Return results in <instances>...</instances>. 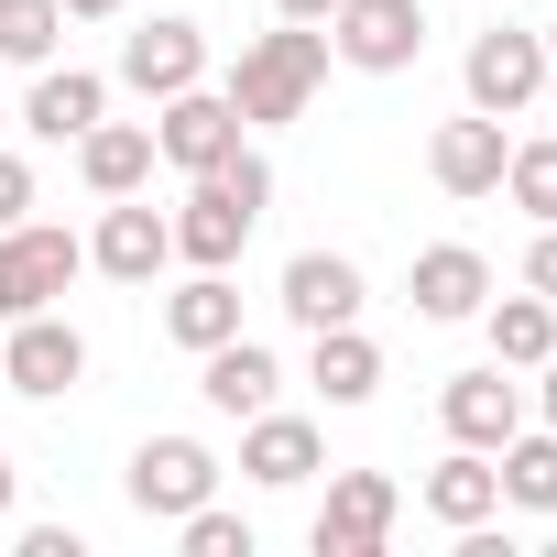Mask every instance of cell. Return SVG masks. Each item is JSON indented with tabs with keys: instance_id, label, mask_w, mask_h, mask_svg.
Listing matches in <instances>:
<instances>
[{
	"instance_id": "obj_13",
	"label": "cell",
	"mask_w": 557,
	"mask_h": 557,
	"mask_svg": "<svg viewBox=\"0 0 557 557\" xmlns=\"http://www.w3.org/2000/svg\"><path fill=\"white\" fill-rule=\"evenodd\" d=\"M481 307H492V262L470 240L416 251V318H481Z\"/></svg>"
},
{
	"instance_id": "obj_6",
	"label": "cell",
	"mask_w": 557,
	"mask_h": 557,
	"mask_svg": "<svg viewBox=\"0 0 557 557\" xmlns=\"http://www.w3.org/2000/svg\"><path fill=\"white\" fill-rule=\"evenodd\" d=\"M470 110H492V121H513L535 88H546V34H481L470 45Z\"/></svg>"
},
{
	"instance_id": "obj_3",
	"label": "cell",
	"mask_w": 557,
	"mask_h": 557,
	"mask_svg": "<svg viewBox=\"0 0 557 557\" xmlns=\"http://www.w3.org/2000/svg\"><path fill=\"white\" fill-rule=\"evenodd\" d=\"M329 45H339L361 77H394V66L426 55V12H416V0H339V12H329Z\"/></svg>"
},
{
	"instance_id": "obj_15",
	"label": "cell",
	"mask_w": 557,
	"mask_h": 557,
	"mask_svg": "<svg viewBox=\"0 0 557 557\" xmlns=\"http://www.w3.org/2000/svg\"><path fill=\"white\" fill-rule=\"evenodd\" d=\"M437 405H448V437H459V448H503V437L524 426V394L503 383V361H492V372H459Z\"/></svg>"
},
{
	"instance_id": "obj_32",
	"label": "cell",
	"mask_w": 557,
	"mask_h": 557,
	"mask_svg": "<svg viewBox=\"0 0 557 557\" xmlns=\"http://www.w3.org/2000/svg\"><path fill=\"white\" fill-rule=\"evenodd\" d=\"M546 426H557V350H546Z\"/></svg>"
},
{
	"instance_id": "obj_8",
	"label": "cell",
	"mask_w": 557,
	"mask_h": 557,
	"mask_svg": "<svg viewBox=\"0 0 557 557\" xmlns=\"http://www.w3.org/2000/svg\"><path fill=\"white\" fill-rule=\"evenodd\" d=\"M208 481H219V459H208L197 437H153V448L132 459V503L164 513V524H186V513L208 503Z\"/></svg>"
},
{
	"instance_id": "obj_14",
	"label": "cell",
	"mask_w": 557,
	"mask_h": 557,
	"mask_svg": "<svg viewBox=\"0 0 557 557\" xmlns=\"http://www.w3.org/2000/svg\"><path fill=\"white\" fill-rule=\"evenodd\" d=\"M285 318H296V329H350V318H361V273H350L339 251H296V262H285Z\"/></svg>"
},
{
	"instance_id": "obj_17",
	"label": "cell",
	"mask_w": 557,
	"mask_h": 557,
	"mask_svg": "<svg viewBox=\"0 0 557 557\" xmlns=\"http://www.w3.org/2000/svg\"><path fill=\"white\" fill-rule=\"evenodd\" d=\"M197 361H208L197 383H208V405H219V416H262V405H273V383H285L262 339H219V350H197Z\"/></svg>"
},
{
	"instance_id": "obj_1",
	"label": "cell",
	"mask_w": 557,
	"mask_h": 557,
	"mask_svg": "<svg viewBox=\"0 0 557 557\" xmlns=\"http://www.w3.org/2000/svg\"><path fill=\"white\" fill-rule=\"evenodd\" d=\"M329 77V34L318 23H285V34H251L240 66H230V110L240 121H296Z\"/></svg>"
},
{
	"instance_id": "obj_31",
	"label": "cell",
	"mask_w": 557,
	"mask_h": 557,
	"mask_svg": "<svg viewBox=\"0 0 557 557\" xmlns=\"http://www.w3.org/2000/svg\"><path fill=\"white\" fill-rule=\"evenodd\" d=\"M66 12H77V23H110V12H121V0H66Z\"/></svg>"
},
{
	"instance_id": "obj_26",
	"label": "cell",
	"mask_w": 557,
	"mask_h": 557,
	"mask_svg": "<svg viewBox=\"0 0 557 557\" xmlns=\"http://www.w3.org/2000/svg\"><path fill=\"white\" fill-rule=\"evenodd\" d=\"M503 186H513V208L557 219V143H513V153H503Z\"/></svg>"
},
{
	"instance_id": "obj_9",
	"label": "cell",
	"mask_w": 557,
	"mask_h": 557,
	"mask_svg": "<svg viewBox=\"0 0 557 557\" xmlns=\"http://www.w3.org/2000/svg\"><path fill=\"white\" fill-rule=\"evenodd\" d=\"M121 77H132L143 99L197 88V77H208V23H153V34H132V45H121Z\"/></svg>"
},
{
	"instance_id": "obj_21",
	"label": "cell",
	"mask_w": 557,
	"mask_h": 557,
	"mask_svg": "<svg viewBox=\"0 0 557 557\" xmlns=\"http://www.w3.org/2000/svg\"><path fill=\"white\" fill-rule=\"evenodd\" d=\"M99 99H110V88H99L88 66H45V77H34V110H23V121H34L45 143H77V132L99 121Z\"/></svg>"
},
{
	"instance_id": "obj_19",
	"label": "cell",
	"mask_w": 557,
	"mask_h": 557,
	"mask_svg": "<svg viewBox=\"0 0 557 557\" xmlns=\"http://www.w3.org/2000/svg\"><path fill=\"white\" fill-rule=\"evenodd\" d=\"M426 513H437V524H492V513H503V470H492L481 448L437 459V470H426Z\"/></svg>"
},
{
	"instance_id": "obj_5",
	"label": "cell",
	"mask_w": 557,
	"mask_h": 557,
	"mask_svg": "<svg viewBox=\"0 0 557 557\" xmlns=\"http://www.w3.org/2000/svg\"><path fill=\"white\" fill-rule=\"evenodd\" d=\"M153 153H164V164H186V175L230 164V153H240V110H230V88H219V99H208V88H175V99H164V121H153Z\"/></svg>"
},
{
	"instance_id": "obj_18",
	"label": "cell",
	"mask_w": 557,
	"mask_h": 557,
	"mask_svg": "<svg viewBox=\"0 0 557 557\" xmlns=\"http://www.w3.org/2000/svg\"><path fill=\"white\" fill-rule=\"evenodd\" d=\"M77 175H88L99 197H132V186L153 175V132H132V121H88V132H77Z\"/></svg>"
},
{
	"instance_id": "obj_30",
	"label": "cell",
	"mask_w": 557,
	"mask_h": 557,
	"mask_svg": "<svg viewBox=\"0 0 557 557\" xmlns=\"http://www.w3.org/2000/svg\"><path fill=\"white\" fill-rule=\"evenodd\" d=\"M273 12H285V23H329V12H339V0H273Z\"/></svg>"
},
{
	"instance_id": "obj_16",
	"label": "cell",
	"mask_w": 557,
	"mask_h": 557,
	"mask_svg": "<svg viewBox=\"0 0 557 557\" xmlns=\"http://www.w3.org/2000/svg\"><path fill=\"white\" fill-rule=\"evenodd\" d=\"M240 470H251L262 492H296V481L318 470V426H307V416H273V405H262V416H251V437H240Z\"/></svg>"
},
{
	"instance_id": "obj_20",
	"label": "cell",
	"mask_w": 557,
	"mask_h": 557,
	"mask_svg": "<svg viewBox=\"0 0 557 557\" xmlns=\"http://www.w3.org/2000/svg\"><path fill=\"white\" fill-rule=\"evenodd\" d=\"M164 339H186V350L240 339V296H230V273H197V285H175V296H164Z\"/></svg>"
},
{
	"instance_id": "obj_4",
	"label": "cell",
	"mask_w": 557,
	"mask_h": 557,
	"mask_svg": "<svg viewBox=\"0 0 557 557\" xmlns=\"http://www.w3.org/2000/svg\"><path fill=\"white\" fill-rule=\"evenodd\" d=\"M77 372H88V339H77L55 307L12 318V339H0V383H12V394H66Z\"/></svg>"
},
{
	"instance_id": "obj_24",
	"label": "cell",
	"mask_w": 557,
	"mask_h": 557,
	"mask_svg": "<svg viewBox=\"0 0 557 557\" xmlns=\"http://www.w3.org/2000/svg\"><path fill=\"white\" fill-rule=\"evenodd\" d=\"M503 503L557 513V426H546V437H503Z\"/></svg>"
},
{
	"instance_id": "obj_34",
	"label": "cell",
	"mask_w": 557,
	"mask_h": 557,
	"mask_svg": "<svg viewBox=\"0 0 557 557\" xmlns=\"http://www.w3.org/2000/svg\"><path fill=\"white\" fill-rule=\"evenodd\" d=\"M546 55H557V23H546Z\"/></svg>"
},
{
	"instance_id": "obj_10",
	"label": "cell",
	"mask_w": 557,
	"mask_h": 557,
	"mask_svg": "<svg viewBox=\"0 0 557 557\" xmlns=\"http://www.w3.org/2000/svg\"><path fill=\"white\" fill-rule=\"evenodd\" d=\"M251 219H262V208H251V197H230V186H219V175H197V197H186V208H175V251H186V262H197V273H219V262H230V251H240V240H251Z\"/></svg>"
},
{
	"instance_id": "obj_33",
	"label": "cell",
	"mask_w": 557,
	"mask_h": 557,
	"mask_svg": "<svg viewBox=\"0 0 557 557\" xmlns=\"http://www.w3.org/2000/svg\"><path fill=\"white\" fill-rule=\"evenodd\" d=\"M0 513H12V459H0Z\"/></svg>"
},
{
	"instance_id": "obj_28",
	"label": "cell",
	"mask_w": 557,
	"mask_h": 557,
	"mask_svg": "<svg viewBox=\"0 0 557 557\" xmlns=\"http://www.w3.org/2000/svg\"><path fill=\"white\" fill-rule=\"evenodd\" d=\"M23 208H34V164H23V153H0V230H12Z\"/></svg>"
},
{
	"instance_id": "obj_25",
	"label": "cell",
	"mask_w": 557,
	"mask_h": 557,
	"mask_svg": "<svg viewBox=\"0 0 557 557\" xmlns=\"http://www.w3.org/2000/svg\"><path fill=\"white\" fill-rule=\"evenodd\" d=\"M55 34H66V0H0V55L12 66H45Z\"/></svg>"
},
{
	"instance_id": "obj_2",
	"label": "cell",
	"mask_w": 557,
	"mask_h": 557,
	"mask_svg": "<svg viewBox=\"0 0 557 557\" xmlns=\"http://www.w3.org/2000/svg\"><path fill=\"white\" fill-rule=\"evenodd\" d=\"M77 240L66 230H34V219H12L0 230V318H34V307H55L66 285H77Z\"/></svg>"
},
{
	"instance_id": "obj_29",
	"label": "cell",
	"mask_w": 557,
	"mask_h": 557,
	"mask_svg": "<svg viewBox=\"0 0 557 557\" xmlns=\"http://www.w3.org/2000/svg\"><path fill=\"white\" fill-rule=\"evenodd\" d=\"M524 285H535V296H557V219H546V240H535V262H524Z\"/></svg>"
},
{
	"instance_id": "obj_7",
	"label": "cell",
	"mask_w": 557,
	"mask_h": 557,
	"mask_svg": "<svg viewBox=\"0 0 557 557\" xmlns=\"http://www.w3.org/2000/svg\"><path fill=\"white\" fill-rule=\"evenodd\" d=\"M394 535V481L383 470H339L318 503V557H372Z\"/></svg>"
},
{
	"instance_id": "obj_12",
	"label": "cell",
	"mask_w": 557,
	"mask_h": 557,
	"mask_svg": "<svg viewBox=\"0 0 557 557\" xmlns=\"http://www.w3.org/2000/svg\"><path fill=\"white\" fill-rule=\"evenodd\" d=\"M503 153H513V143H503V121L481 110V121H448V132L426 143V175H437L448 197H492V186H503Z\"/></svg>"
},
{
	"instance_id": "obj_22",
	"label": "cell",
	"mask_w": 557,
	"mask_h": 557,
	"mask_svg": "<svg viewBox=\"0 0 557 557\" xmlns=\"http://www.w3.org/2000/svg\"><path fill=\"white\" fill-rule=\"evenodd\" d=\"M546 350H557V296H503V307H492V361L524 372V361H546Z\"/></svg>"
},
{
	"instance_id": "obj_11",
	"label": "cell",
	"mask_w": 557,
	"mask_h": 557,
	"mask_svg": "<svg viewBox=\"0 0 557 557\" xmlns=\"http://www.w3.org/2000/svg\"><path fill=\"white\" fill-rule=\"evenodd\" d=\"M88 262L110 273V285H153V273L175 262V219H153V208H110L99 240H88Z\"/></svg>"
},
{
	"instance_id": "obj_27",
	"label": "cell",
	"mask_w": 557,
	"mask_h": 557,
	"mask_svg": "<svg viewBox=\"0 0 557 557\" xmlns=\"http://www.w3.org/2000/svg\"><path fill=\"white\" fill-rule=\"evenodd\" d=\"M186 557H251V524L219 513V503H197V513H186Z\"/></svg>"
},
{
	"instance_id": "obj_23",
	"label": "cell",
	"mask_w": 557,
	"mask_h": 557,
	"mask_svg": "<svg viewBox=\"0 0 557 557\" xmlns=\"http://www.w3.org/2000/svg\"><path fill=\"white\" fill-rule=\"evenodd\" d=\"M372 383H383V350L361 329H318V394L329 405H372Z\"/></svg>"
}]
</instances>
